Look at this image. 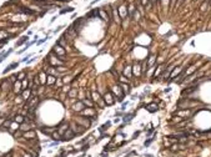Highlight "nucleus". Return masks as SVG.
Returning a JSON list of instances; mask_svg holds the SVG:
<instances>
[{
    "mask_svg": "<svg viewBox=\"0 0 211 157\" xmlns=\"http://www.w3.org/2000/svg\"><path fill=\"white\" fill-rule=\"evenodd\" d=\"M134 75H137V76L140 75V65H139V64L134 66Z\"/></svg>",
    "mask_w": 211,
    "mask_h": 157,
    "instance_id": "21",
    "label": "nucleus"
},
{
    "mask_svg": "<svg viewBox=\"0 0 211 157\" xmlns=\"http://www.w3.org/2000/svg\"><path fill=\"white\" fill-rule=\"evenodd\" d=\"M104 100H105V102H106L107 105H113V104H114V101H113V96H111L110 92H107V94L104 95Z\"/></svg>",
    "mask_w": 211,
    "mask_h": 157,
    "instance_id": "4",
    "label": "nucleus"
},
{
    "mask_svg": "<svg viewBox=\"0 0 211 157\" xmlns=\"http://www.w3.org/2000/svg\"><path fill=\"white\" fill-rule=\"evenodd\" d=\"M24 76H25V72L23 71V72H20V74L18 75V80H24Z\"/></svg>",
    "mask_w": 211,
    "mask_h": 157,
    "instance_id": "26",
    "label": "nucleus"
},
{
    "mask_svg": "<svg viewBox=\"0 0 211 157\" xmlns=\"http://www.w3.org/2000/svg\"><path fill=\"white\" fill-rule=\"evenodd\" d=\"M151 1H156V0H151Z\"/></svg>",
    "mask_w": 211,
    "mask_h": 157,
    "instance_id": "44",
    "label": "nucleus"
},
{
    "mask_svg": "<svg viewBox=\"0 0 211 157\" xmlns=\"http://www.w3.org/2000/svg\"><path fill=\"white\" fill-rule=\"evenodd\" d=\"M74 11V8H66V9H63L60 11V14H65V13H72Z\"/></svg>",
    "mask_w": 211,
    "mask_h": 157,
    "instance_id": "23",
    "label": "nucleus"
},
{
    "mask_svg": "<svg viewBox=\"0 0 211 157\" xmlns=\"http://www.w3.org/2000/svg\"><path fill=\"white\" fill-rule=\"evenodd\" d=\"M150 112H155V111H157V105L156 104H154V102H152V104H150V105H148V107H146Z\"/></svg>",
    "mask_w": 211,
    "mask_h": 157,
    "instance_id": "9",
    "label": "nucleus"
},
{
    "mask_svg": "<svg viewBox=\"0 0 211 157\" xmlns=\"http://www.w3.org/2000/svg\"><path fill=\"white\" fill-rule=\"evenodd\" d=\"M29 40V38H28V35H26V36H23V38H21L18 42H16V46H20V45H23L24 44V42H26Z\"/></svg>",
    "mask_w": 211,
    "mask_h": 157,
    "instance_id": "15",
    "label": "nucleus"
},
{
    "mask_svg": "<svg viewBox=\"0 0 211 157\" xmlns=\"http://www.w3.org/2000/svg\"><path fill=\"white\" fill-rule=\"evenodd\" d=\"M54 51L57 54V55H59V56H64L65 54H66V51H65V50H64V47H61L60 45H55V47H54Z\"/></svg>",
    "mask_w": 211,
    "mask_h": 157,
    "instance_id": "3",
    "label": "nucleus"
},
{
    "mask_svg": "<svg viewBox=\"0 0 211 157\" xmlns=\"http://www.w3.org/2000/svg\"><path fill=\"white\" fill-rule=\"evenodd\" d=\"M15 122H16V124H23V122H24V116L16 115V116H15Z\"/></svg>",
    "mask_w": 211,
    "mask_h": 157,
    "instance_id": "17",
    "label": "nucleus"
},
{
    "mask_svg": "<svg viewBox=\"0 0 211 157\" xmlns=\"http://www.w3.org/2000/svg\"><path fill=\"white\" fill-rule=\"evenodd\" d=\"M120 81H121V82H127V78H125V77L121 76V77H120Z\"/></svg>",
    "mask_w": 211,
    "mask_h": 157,
    "instance_id": "38",
    "label": "nucleus"
},
{
    "mask_svg": "<svg viewBox=\"0 0 211 157\" xmlns=\"http://www.w3.org/2000/svg\"><path fill=\"white\" fill-rule=\"evenodd\" d=\"M74 132H72V130H71V128H68V130L66 131H65L64 132V141H69V140H71L72 137H74Z\"/></svg>",
    "mask_w": 211,
    "mask_h": 157,
    "instance_id": "2",
    "label": "nucleus"
},
{
    "mask_svg": "<svg viewBox=\"0 0 211 157\" xmlns=\"http://www.w3.org/2000/svg\"><path fill=\"white\" fill-rule=\"evenodd\" d=\"M180 71H181V70H180V67H177V70H175V71H174V72L171 74V77H172V76H175V75H177V74L180 72Z\"/></svg>",
    "mask_w": 211,
    "mask_h": 157,
    "instance_id": "31",
    "label": "nucleus"
},
{
    "mask_svg": "<svg viewBox=\"0 0 211 157\" xmlns=\"http://www.w3.org/2000/svg\"><path fill=\"white\" fill-rule=\"evenodd\" d=\"M75 95H76V91H75V90H71V92H70V94H69V96H70V97L75 96Z\"/></svg>",
    "mask_w": 211,
    "mask_h": 157,
    "instance_id": "36",
    "label": "nucleus"
},
{
    "mask_svg": "<svg viewBox=\"0 0 211 157\" xmlns=\"http://www.w3.org/2000/svg\"><path fill=\"white\" fill-rule=\"evenodd\" d=\"M176 115H177V116H189V115H190V111H189V110L179 111V112H176Z\"/></svg>",
    "mask_w": 211,
    "mask_h": 157,
    "instance_id": "16",
    "label": "nucleus"
},
{
    "mask_svg": "<svg viewBox=\"0 0 211 157\" xmlns=\"http://www.w3.org/2000/svg\"><path fill=\"white\" fill-rule=\"evenodd\" d=\"M174 121H175V122H181V117L179 116V117H176V118H174Z\"/></svg>",
    "mask_w": 211,
    "mask_h": 157,
    "instance_id": "39",
    "label": "nucleus"
},
{
    "mask_svg": "<svg viewBox=\"0 0 211 157\" xmlns=\"http://www.w3.org/2000/svg\"><path fill=\"white\" fill-rule=\"evenodd\" d=\"M30 94H31L30 90H24V91H21V97L24 100H29L30 98Z\"/></svg>",
    "mask_w": 211,
    "mask_h": 157,
    "instance_id": "6",
    "label": "nucleus"
},
{
    "mask_svg": "<svg viewBox=\"0 0 211 157\" xmlns=\"http://www.w3.org/2000/svg\"><path fill=\"white\" fill-rule=\"evenodd\" d=\"M5 122V121H4V118H0V125H1V124H4Z\"/></svg>",
    "mask_w": 211,
    "mask_h": 157,
    "instance_id": "43",
    "label": "nucleus"
},
{
    "mask_svg": "<svg viewBox=\"0 0 211 157\" xmlns=\"http://www.w3.org/2000/svg\"><path fill=\"white\" fill-rule=\"evenodd\" d=\"M51 137H53V140L59 141V140H60V133H59V132H54V133L51 135Z\"/></svg>",
    "mask_w": 211,
    "mask_h": 157,
    "instance_id": "22",
    "label": "nucleus"
},
{
    "mask_svg": "<svg viewBox=\"0 0 211 157\" xmlns=\"http://www.w3.org/2000/svg\"><path fill=\"white\" fill-rule=\"evenodd\" d=\"M55 81H56V77H55V76H53V75H49V76H48V81H46L48 85H53Z\"/></svg>",
    "mask_w": 211,
    "mask_h": 157,
    "instance_id": "13",
    "label": "nucleus"
},
{
    "mask_svg": "<svg viewBox=\"0 0 211 157\" xmlns=\"http://www.w3.org/2000/svg\"><path fill=\"white\" fill-rule=\"evenodd\" d=\"M83 115H86V116H90V117H94V111L92 110H89V109H86L84 111H81Z\"/></svg>",
    "mask_w": 211,
    "mask_h": 157,
    "instance_id": "14",
    "label": "nucleus"
},
{
    "mask_svg": "<svg viewBox=\"0 0 211 157\" xmlns=\"http://www.w3.org/2000/svg\"><path fill=\"white\" fill-rule=\"evenodd\" d=\"M124 74H125L127 77H131V67H130V66H126L125 70H124Z\"/></svg>",
    "mask_w": 211,
    "mask_h": 157,
    "instance_id": "18",
    "label": "nucleus"
},
{
    "mask_svg": "<svg viewBox=\"0 0 211 157\" xmlns=\"http://www.w3.org/2000/svg\"><path fill=\"white\" fill-rule=\"evenodd\" d=\"M28 85V80H23V86H26Z\"/></svg>",
    "mask_w": 211,
    "mask_h": 157,
    "instance_id": "41",
    "label": "nucleus"
},
{
    "mask_svg": "<svg viewBox=\"0 0 211 157\" xmlns=\"http://www.w3.org/2000/svg\"><path fill=\"white\" fill-rule=\"evenodd\" d=\"M9 80H10L11 82H14L15 80H18V76H16V75H13V76H10V78H9Z\"/></svg>",
    "mask_w": 211,
    "mask_h": 157,
    "instance_id": "29",
    "label": "nucleus"
},
{
    "mask_svg": "<svg viewBox=\"0 0 211 157\" xmlns=\"http://www.w3.org/2000/svg\"><path fill=\"white\" fill-rule=\"evenodd\" d=\"M35 136H36V133H35L34 131H26V132H24V133H23V137L29 138V140H30V138H34Z\"/></svg>",
    "mask_w": 211,
    "mask_h": 157,
    "instance_id": "5",
    "label": "nucleus"
},
{
    "mask_svg": "<svg viewBox=\"0 0 211 157\" xmlns=\"http://www.w3.org/2000/svg\"><path fill=\"white\" fill-rule=\"evenodd\" d=\"M120 86L122 87V90H124V92H126V94H129V92H130V86H129V85H127V84H121V85H120Z\"/></svg>",
    "mask_w": 211,
    "mask_h": 157,
    "instance_id": "19",
    "label": "nucleus"
},
{
    "mask_svg": "<svg viewBox=\"0 0 211 157\" xmlns=\"http://www.w3.org/2000/svg\"><path fill=\"white\" fill-rule=\"evenodd\" d=\"M14 136H15V137H20V136H23V133H21V132H14Z\"/></svg>",
    "mask_w": 211,
    "mask_h": 157,
    "instance_id": "37",
    "label": "nucleus"
},
{
    "mask_svg": "<svg viewBox=\"0 0 211 157\" xmlns=\"http://www.w3.org/2000/svg\"><path fill=\"white\" fill-rule=\"evenodd\" d=\"M194 70H195V66H191V67H190V70H189V71H187V72H186L185 75H190V74L192 72V71H194Z\"/></svg>",
    "mask_w": 211,
    "mask_h": 157,
    "instance_id": "34",
    "label": "nucleus"
},
{
    "mask_svg": "<svg viewBox=\"0 0 211 157\" xmlns=\"http://www.w3.org/2000/svg\"><path fill=\"white\" fill-rule=\"evenodd\" d=\"M148 1H149V0H141V4H142V5H146Z\"/></svg>",
    "mask_w": 211,
    "mask_h": 157,
    "instance_id": "40",
    "label": "nucleus"
},
{
    "mask_svg": "<svg viewBox=\"0 0 211 157\" xmlns=\"http://www.w3.org/2000/svg\"><path fill=\"white\" fill-rule=\"evenodd\" d=\"M40 78H41V84H45V74L44 72L40 74Z\"/></svg>",
    "mask_w": 211,
    "mask_h": 157,
    "instance_id": "27",
    "label": "nucleus"
},
{
    "mask_svg": "<svg viewBox=\"0 0 211 157\" xmlns=\"http://www.w3.org/2000/svg\"><path fill=\"white\" fill-rule=\"evenodd\" d=\"M19 66V62H13L11 64V65H9L8 67H6L5 70H4V74H6V72H8V71H10V70H13L14 67H18Z\"/></svg>",
    "mask_w": 211,
    "mask_h": 157,
    "instance_id": "10",
    "label": "nucleus"
},
{
    "mask_svg": "<svg viewBox=\"0 0 211 157\" xmlns=\"http://www.w3.org/2000/svg\"><path fill=\"white\" fill-rule=\"evenodd\" d=\"M24 157H33L30 153H26V155H24Z\"/></svg>",
    "mask_w": 211,
    "mask_h": 157,
    "instance_id": "42",
    "label": "nucleus"
},
{
    "mask_svg": "<svg viewBox=\"0 0 211 157\" xmlns=\"http://www.w3.org/2000/svg\"><path fill=\"white\" fill-rule=\"evenodd\" d=\"M19 11L23 13V14H29V15H33V14H34V11L29 10V9H26V8H23V6H21V8H19Z\"/></svg>",
    "mask_w": 211,
    "mask_h": 157,
    "instance_id": "12",
    "label": "nucleus"
},
{
    "mask_svg": "<svg viewBox=\"0 0 211 157\" xmlns=\"http://www.w3.org/2000/svg\"><path fill=\"white\" fill-rule=\"evenodd\" d=\"M119 11H120V15H121V18H125V16L127 15V10H126L125 6H120Z\"/></svg>",
    "mask_w": 211,
    "mask_h": 157,
    "instance_id": "11",
    "label": "nucleus"
},
{
    "mask_svg": "<svg viewBox=\"0 0 211 157\" xmlns=\"http://www.w3.org/2000/svg\"><path fill=\"white\" fill-rule=\"evenodd\" d=\"M114 92H115V94H118V95H119V97H122V94L120 92L119 86H115V87H114Z\"/></svg>",
    "mask_w": 211,
    "mask_h": 157,
    "instance_id": "24",
    "label": "nucleus"
},
{
    "mask_svg": "<svg viewBox=\"0 0 211 157\" xmlns=\"http://www.w3.org/2000/svg\"><path fill=\"white\" fill-rule=\"evenodd\" d=\"M11 52H13V49H9L8 51H6V52H4V54H3L1 56H0V64H1V62H3V61H4V60H5L6 58H8V56H9V55H10Z\"/></svg>",
    "mask_w": 211,
    "mask_h": 157,
    "instance_id": "7",
    "label": "nucleus"
},
{
    "mask_svg": "<svg viewBox=\"0 0 211 157\" xmlns=\"http://www.w3.org/2000/svg\"><path fill=\"white\" fill-rule=\"evenodd\" d=\"M46 40H48V36H46V38H44V39H41V40H39V41H38V45L42 44V42H45Z\"/></svg>",
    "mask_w": 211,
    "mask_h": 157,
    "instance_id": "35",
    "label": "nucleus"
},
{
    "mask_svg": "<svg viewBox=\"0 0 211 157\" xmlns=\"http://www.w3.org/2000/svg\"><path fill=\"white\" fill-rule=\"evenodd\" d=\"M11 124H13V120H8V121H5L3 125H4V127H10Z\"/></svg>",
    "mask_w": 211,
    "mask_h": 157,
    "instance_id": "25",
    "label": "nucleus"
},
{
    "mask_svg": "<svg viewBox=\"0 0 211 157\" xmlns=\"http://www.w3.org/2000/svg\"><path fill=\"white\" fill-rule=\"evenodd\" d=\"M161 70H162V67H161V66H160V67L157 69V71H156V72H155V75H154V76H155V77H156V76H159V74H160V72H161Z\"/></svg>",
    "mask_w": 211,
    "mask_h": 157,
    "instance_id": "33",
    "label": "nucleus"
},
{
    "mask_svg": "<svg viewBox=\"0 0 211 157\" xmlns=\"http://www.w3.org/2000/svg\"><path fill=\"white\" fill-rule=\"evenodd\" d=\"M84 105H88V106H92V104H91V101H89V100H84Z\"/></svg>",
    "mask_w": 211,
    "mask_h": 157,
    "instance_id": "32",
    "label": "nucleus"
},
{
    "mask_svg": "<svg viewBox=\"0 0 211 157\" xmlns=\"http://www.w3.org/2000/svg\"><path fill=\"white\" fill-rule=\"evenodd\" d=\"M83 109H84V102L83 101H79L77 104L74 105V110L75 111H83Z\"/></svg>",
    "mask_w": 211,
    "mask_h": 157,
    "instance_id": "8",
    "label": "nucleus"
},
{
    "mask_svg": "<svg viewBox=\"0 0 211 157\" xmlns=\"http://www.w3.org/2000/svg\"><path fill=\"white\" fill-rule=\"evenodd\" d=\"M179 145L176 144V145H171V151H176V150H179Z\"/></svg>",
    "mask_w": 211,
    "mask_h": 157,
    "instance_id": "28",
    "label": "nucleus"
},
{
    "mask_svg": "<svg viewBox=\"0 0 211 157\" xmlns=\"http://www.w3.org/2000/svg\"><path fill=\"white\" fill-rule=\"evenodd\" d=\"M14 87H15V91H16V92H20V87H21L20 84H18V85L15 84V85H14Z\"/></svg>",
    "mask_w": 211,
    "mask_h": 157,
    "instance_id": "30",
    "label": "nucleus"
},
{
    "mask_svg": "<svg viewBox=\"0 0 211 157\" xmlns=\"http://www.w3.org/2000/svg\"><path fill=\"white\" fill-rule=\"evenodd\" d=\"M76 122H77V124H80L81 126H84V127H86V128H88V127L91 125V121H90V118L88 120V118H81V117H77Z\"/></svg>",
    "mask_w": 211,
    "mask_h": 157,
    "instance_id": "1",
    "label": "nucleus"
},
{
    "mask_svg": "<svg viewBox=\"0 0 211 157\" xmlns=\"http://www.w3.org/2000/svg\"><path fill=\"white\" fill-rule=\"evenodd\" d=\"M92 100H94V101H98V102H100V101H101L100 95L98 94V92H92Z\"/></svg>",
    "mask_w": 211,
    "mask_h": 157,
    "instance_id": "20",
    "label": "nucleus"
}]
</instances>
